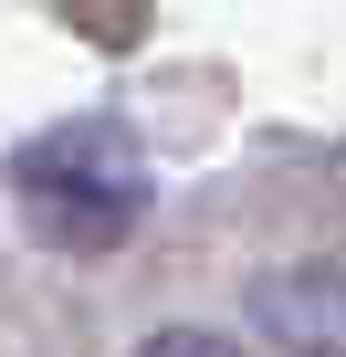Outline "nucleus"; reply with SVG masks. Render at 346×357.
<instances>
[{
    "instance_id": "1",
    "label": "nucleus",
    "mask_w": 346,
    "mask_h": 357,
    "mask_svg": "<svg viewBox=\"0 0 346 357\" xmlns=\"http://www.w3.org/2000/svg\"><path fill=\"white\" fill-rule=\"evenodd\" d=\"M11 190H22V211H32V231H42L53 252H116V242L147 221L157 178H147L136 126L74 116V126H42V137L11 158Z\"/></svg>"
},
{
    "instance_id": "2",
    "label": "nucleus",
    "mask_w": 346,
    "mask_h": 357,
    "mask_svg": "<svg viewBox=\"0 0 346 357\" xmlns=\"http://www.w3.org/2000/svg\"><path fill=\"white\" fill-rule=\"evenodd\" d=\"M252 326L283 357H346V263H283L252 284Z\"/></svg>"
},
{
    "instance_id": "3",
    "label": "nucleus",
    "mask_w": 346,
    "mask_h": 357,
    "mask_svg": "<svg viewBox=\"0 0 346 357\" xmlns=\"http://www.w3.org/2000/svg\"><path fill=\"white\" fill-rule=\"evenodd\" d=\"M136 357H242V347H231L221 326H168V336H147Z\"/></svg>"
}]
</instances>
